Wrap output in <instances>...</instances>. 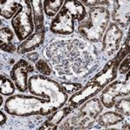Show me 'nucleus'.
Masks as SVG:
<instances>
[{
	"label": "nucleus",
	"mask_w": 130,
	"mask_h": 130,
	"mask_svg": "<svg viewBox=\"0 0 130 130\" xmlns=\"http://www.w3.org/2000/svg\"><path fill=\"white\" fill-rule=\"evenodd\" d=\"M121 120H122V117L121 115L115 114V113H106V115L101 116L99 122L102 125L108 126L111 124H115Z\"/></svg>",
	"instance_id": "nucleus-1"
},
{
	"label": "nucleus",
	"mask_w": 130,
	"mask_h": 130,
	"mask_svg": "<svg viewBox=\"0 0 130 130\" xmlns=\"http://www.w3.org/2000/svg\"><path fill=\"white\" fill-rule=\"evenodd\" d=\"M13 37L11 31L9 29H2L1 30V45H2V50L6 49V45H11L10 43V40Z\"/></svg>",
	"instance_id": "nucleus-2"
},
{
	"label": "nucleus",
	"mask_w": 130,
	"mask_h": 130,
	"mask_svg": "<svg viewBox=\"0 0 130 130\" xmlns=\"http://www.w3.org/2000/svg\"><path fill=\"white\" fill-rule=\"evenodd\" d=\"M129 100L128 99H124L121 100L118 103L116 104V108L118 110H120L121 112H122L125 115H129Z\"/></svg>",
	"instance_id": "nucleus-3"
},
{
	"label": "nucleus",
	"mask_w": 130,
	"mask_h": 130,
	"mask_svg": "<svg viewBox=\"0 0 130 130\" xmlns=\"http://www.w3.org/2000/svg\"><path fill=\"white\" fill-rule=\"evenodd\" d=\"M5 83H6V85L4 81H1L2 82V93L5 94V95H9V94H11L13 92V87H12V84L10 82H9L8 80H5Z\"/></svg>",
	"instance_id": "nucleus-4"
},
{
	"label": "nucleus",
	"mask_w": 130,
	"mask_h": 130,
	"mask_svg": "<svg viewBox=\"0 0 130 130\" xmlns=\"http://www.w3.org/2000/svg\"><path fill=\"white\" fill-rule=\"evenodd\" d=\"M128 62H129V59H127L124 62H123L122 66H121V69H120V70H121V71H122L121 73H124V71H127V70H128L129 66H127V63H128Z\"/></svg>",
	"instance_id": "nucleus-5"
}]
</instances>
